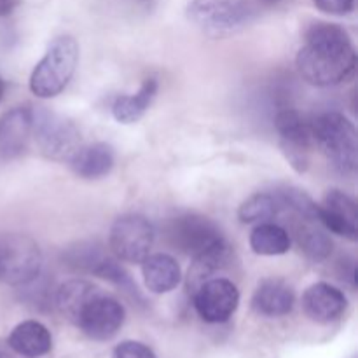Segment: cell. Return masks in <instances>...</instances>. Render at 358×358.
<instances>
[{"instance_id":"cell-1","label":"cell","mask_w":358,"mask_h":358,"mask_svg":"<svg viewBox=\"0 0 358 358\" xmlns=\"http://www.w3.org/2000/svg\"><path fill=\"white\" fill-rule=\"evenodd\" d=\"M296 65L308 84L318 87L338 86L355 73V45L343 27L317 21L306 30Z\"/></svg>"},{"instance_id":"cell-27","label":"cell","mask_w":358,"mask_h":358,"mask_svg":"<svg viewBox=\"0 0 358 358\" xmlns=\"http://www.w3.org/2000/svg\"><path fill=\"white\" fill-rule=\"evenodd\" d=\"M3 91H6V86H3V80H2V77H0V101H2V98H3Z\"/></svg>"},{"instance_id":"cell-9","label":"cell","mask_w":358,"mask_h":358,"mask_svg":"<svg viewBox=\"0 0 358 358\" xmlns=\"http://www.w3.org/2000/svg\"><path fill=\"white\" fill-rule=\"evenodd\" d=\"M124 320V306L100 289L80 306L72 324L93 341H108L121 331Z\"/></svg>"},{"instance_id":"cell-17","label":"cell","mask_w":358,"mask_h":358,"mask_svg":"<svg viewBox=\"0 0 358 358\" xmlns=\"http://www.w3.org/2000/svg\"><path fill=\"white\" fill-rule=\"evenodd\" d=\"M115 156L114 149L105 142L80 145L69 159L70 168L73 173L86 180H96L110 173L114 168Z\"/></svg>"},{"instance_id":"cell-2","label":"cell","mask_w":358,"mask_h":358,"mask_svg":"<svg viewBox=\"0 0 358 358\" xmlns=\"http://www.w3.org/2000/svg\"><path fill=\"white\" fill-rule=\"evenodd\" d=\"M164 236L173 250L222 269L231 261V245L220 227L201 213H182L168 220Z\"/></svg>"},{"instance_id":"cell-8","label":"cell","mask_w":358,"mask_h":358,"mask_svg":"<svg viewBox=\"0 0 358 358\" xmlns=\"http://www.w3.org/2000/svg\"><path fill=\"white\" fill-rule=\"evenodd\" d=\"M154 238L156 231L149 219L140 213H126L112 224L108 247L117 261L142 264L152 250Z\"/></svg>"},{"instance_id":"cell-10","label":"cell","mask_w":358,"mask_h":358,"mask_svg":"<svg viewBox=\"0 0 358 358\" xmlns=\"http://www.w3.org/2000/svg\"><path fill=\"white\" fill-rule=\"evenodd\" d=\"M275 128L287 161L292 164L294 170L304 173L310 166V154L315 143L311 121L296 108H283L276 114Z\"/></svg>"},{"instance_id":"cell-16","label":"cell","mask_w":358,"mask_h":358,"mask_svg":"<svg viewBox=\"0 0 358 358\" xmlns=\"http://www.w3.org/2000/svg\"><path fill=\"white\" fill-rule=\"evenodd\" d=\"M7 346L23 358H42L51 352L52 336L41 322L24 320L10 331Z\"/></svg>"},{"instance_id":"cell-22","label":"cell","mask_w":358,"mask_h":358,"mask_svg":"<svg viewBox=\"0 0 358 358\" xmlns=\"http://www.w3.org/2000/svg\"><path fill=\"white\" fill-rule=\"evenodd\" d=\"M98 290H100V287L94 285L93 282H87V280H69L56 289L55 304L66 320L73 322L80 306Z\"/></svg>"},{"instance_id":"cell-20","label":"cell","mask_w":358,"mask_h":358,"mask_svg":"<svg viewBox=\"0 0 358 358\" xmlns=\"http://www.w3.org/2000/svg\"><path fill=\"white\" fill-rule=\"evenodd\" d=\"M292 247L289 231L275 222H261L250 233V248L254 254L275 257L283 255Z\"/></svg>"},{"instance_id":"cell-21","label":"cell","mask_w":358,"mask_h":358,"mask_svg":"<svg viewBox=\"0 0 358 358\" xmlns=\"http://www.w3.org/2000/svg\"><path fill=\"white\" fill-rule=\"evenodd\" d=\"M299 220V224L296 226V240L301 252L313 262L327 261L331 257L334 243L327 236L325 229H322L320 226H315L317 220Z\"/></svg>"},{"instance_id":"cell-18","label":"cell","mask_w":358,"mask_h":358,"mask_svg":"<svg viewBox=\"0 0 358 358\" xmlns=\"http://www.w3.org/2000/svg\"><path fill=\"white\" fill-rule=\"evenodd\" d=\"M142 275L145 287L152 294L171 292L182 280L180 266L168 254L147 255L142 262Z\"/></svg>"},{"instance_id":"cell-6","label":"cell","mask_w":358,"mask_h":358,"mask_svg":"<svg viewBox=\"0 0 358 358\" xmlns=\"http://www.w3.org/2000/svg\"><path fill=\"white\" fill-rule=\"evenodd\" d=\"M31 135L38 150L52 161H69L80 147V131L73 121L44 107L34 110Z\"/></svg>"},{"instance_id":"cell-13","label":"cell","mask_w":358,"mask_h":358,"mask_svg":"<svg viewBox=\"0 0 358 358\" xmlns=\"http://www.w3.org/2000/svg\"><path fill=\"white\" fill-rule=\"evenodd\" d=\"M34 124V108L17 105L0 115V159H14L27 150Z\"/></svg>"},{"instance_id":"cell-12","label":"cell","mask_w":358,"mask_h":358,"mask_svg":"<svg viewBox=\"0 0 358 358\" xmlns=\"http://www.w3.org/2000/svg\"><path fill=\"white\" fill-rule=\"evenodd\" d=\"M317 219L325 231L355 241L358 236V210L352 196L332 189L318 205Z\"/></svg>"},{"instance_id":"cell-14","label":"cell","mask_w":358,"mask_h":358,"mask_svg":"<svg viewBox=\"0 0 358 358\" xmlns=\"http://www.w3.org/2000/svg\"><path fill=\"white\" fill-rule=\"evenodd\" d=\"M348 308V299L338 287L318 282L303 294V311L317 324H332L339 320Z\"/></svg>"},{"instance_id":"cell-24","label":"cell","mask_w":358,"mask_h":358,"mask_svg":"<svg viewBox=\"0 0 358 358\" xmlns=\"http://www.w3.org/2000/svg\"><path fill=\"white\" fill-rule=\"evenodd\" d=\"M112 358H156V353L140 341H122L114 348Z\"/></svg>"},{"instance_id":"cell-15","label":"cell","mask_w":358,"mask_h":358,"mask_svg":"<svg viewBox=\"0 0 358 358\" xmlns=\"http://www.w3.org/2000/svg\"><path fill=\"white\" fill-rule=\"evenodd\" d=\"M296 304L292 287L280 278L262 280L252 296V308L266 318H280L289 315Z\"/></svg>"},{"instance_id":"cell-19","label":"cell","mask_w":358,"mask_h":358,"mask_svg":"<svg viewBox=\"0 0 358 358\" xmlns=\"http://www.w3.org/2000/svg\"><path fill=\"white\" fill-rule=\"evenodd\" d=\"M159 84L154 77H149L142 83L140 90L133 94H121L112 103V115L121 124H133L143 117L156 98Z\"/></svg>"},{"instance_id":"cell-25","label":"cell","mask_w":358,"mask_h":358,"mask_svg":"<svg viewBox=\"0 0 358 358\" xmlns=\"http://www.w3.org/2000/svg\"><path fill=\"white\" fill-rule=\"evenodd\" d=\"M318 10L331 16H346L355 7V0H313Z\"/></svg>"},{"instance_id":"cell-23","label":"cell","mask_w":358,"mask_h":358,"mask_svg":"<svg viewBox=\"0 0 358 358\" xmlns=\"http://www.w3.org/2000/svg\"><path fill=\"white\" fill-rule=\"evenodd\" d=\"M282 212L283 206L276 192H257L241 203L238 217L243 224H261L271 222Z\"/></svg>"},{"instance_id":"cell-11","label":"cell","mask_w":358,"mask_h":358,"mask_svg":"<svg viewBox=\"0 0 358 358\" xmlns=\"http://www.w3.org/2000/svg\"><path fill=\"white\" fill-rule=\"evenodd\" d=\"M192 303L203 322L224 324L236 313L240 290L231 280L213 276L192 290Z\"/></svg>"},{"instance_id":"cell-5","label":"cell","mask_w":358,"mask_h":358,"mask_svg":"<svg viewBox=\"0 0 358 358\" xmlns=\"http://www.w3.org/2000/svg\"><path fill=\"white\" fill-rule=\"evenodd\" d=\"M254 0H191L187 17L210 37H227L243 30L257 17Z\"/></svg>"},{"instance_id":"cell-7","label":"cell","mask_w":358,"mask_h":358,"mask_svg":"<svg viewBox=\"0 0 358 358\" xmlns=\"http://www.w3.org/2000/svg\"><path fill=\"white\" fill-rule=\"evenodd\" d=\"M42 252L24 234H0V282L23 287L41 275Z\"/></svg>"},{"instance_id":"cell-4","label":"cell","mask_w":358,"mask_h":358,"mask_svg":"<svg viewBox=\"0 0 358 358\" xmlns=\"http://www.w3.org/2000/svg\"><path fill=\"white\" fill-rule=\"evenodd\" d=\"M79 63V44L70 35H59L49 44L30 76V91L37 98H55L69 86Z\"/></svg>"},{"instance_id":"cell-3","label":"cell","mask_w":358,"mask_h":358,"mask_svg":"<svg viewBox=\"0 0 358 358\" xmlns=\"http://www.w3.org/2000/svg\"><path fill=\"white\" fill-rule=\"evenodd\" d=\"M313 142L341 175H353L358 164L357 128L346 115L325 112L311 121Z\"/></svg>"},{"instance_id":"cell-26","label":"cell","mask_w":358,"mask_h":358,"mask_svg":"<svg viewBox=\"0 0 358 358\" xmlns=\"http://www.w3.org/2000/svg\"><path fill=\"white\" fill-rule=\"evenodd\" d=\"M20 3L21 0H0V17H6L9 14H13Z\"/></svg>"},{"instance_id":"cell-28","label":"cell","mask_w":358,"mask_h":358,"mask_svg":"<svg viewBox=\"0 0 358 358\" xmlns=\"http://www.w3.org/2000/svg\"><path fill=\"white\" fill-rule=\"evenodd\" d=\"M261 2H266V3H273V2H276V0H261Z\"/></svg>"}]
</instances>
